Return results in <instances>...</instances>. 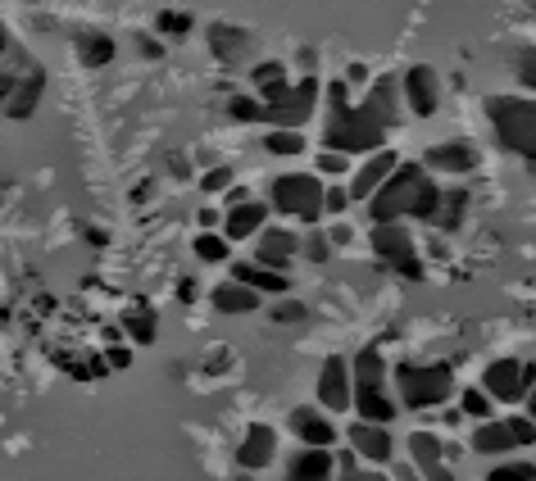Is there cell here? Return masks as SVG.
I'll list each match as a JSON object with an SVG mask.
<instances>
[{"instance_id":"5","label":"cell","mask_w":536,"mask_h":481,"mask_svg":"<svg viewBox=\"0 0 536 481\" xmlns=\"http://www.w3.org/2000/svg\"><path fill=\"white\" fill-rule=\"evenodd\" d=\"M268 209L296 218V223H318L323 218V182L314 173H282L268 187Z\"/></svg>"},{"instance_id":"3","label":"cell","mask_w":536,"mask_h":481,"mask_svg":"<svg viewBox=\"0 0 536 481\" xmlns=\"http://www.w3.org/2000/svg\"><path fill=\"white\" fill-rule=\"evenodd\" d=\"M400 409H437L455 395V373L450 364H396L391 368Z\"/></svg>"},{"instance_id":"31","label":"cell","mask_w":536,"mask_h":481,"mask_svg":"<svg viewBox=\"0 0 536 481\" xmlns=\"http://www.w3.org/2000/svg\"><path fill=\"white\" fill-rule=\"evenodd\" d=\"M264 150L268 155H282V159H291V155H305V132H287V128H273L264 137Z\"/></svg>"},{"instance_id":"12","label":"cell","mask_w":536,"mask_h":481,"mask_svg":"<svg viewBox=\"0 0 536 481\" xmlns=\"http://www.w3.org/2000/svg\"><path fill=\"white\" fill-rule=\"evenodd\" d=\"M400 96H405V105L414 109L418 118H432L441 109V78H437V69H427V64L405 69V78H400Z\"/></svg>"},{"instance_id":"8","label":"cell","mask_w":536,"mask_h":481,"mask_svg":"<svg viewBox=\"0 0 536 481\" xmlns=\"http://www.w3.org/2000/svg\"><path fill=\"white\" fill-rule=\"evenodd\" d=\"M368 246H373V255H378L387 268H396V273H405V277H423L414 236H409L405 223H378L373 232H368Z\"/></svg>"},{"instance_id":"7","label":"cell","mask_w":536,"mask_h":481,"mask_svg":"<svg viewBox=\"0 0 536 481\" xmlns=\"http://www.w3.org/2000/svg\"><path fill=\"white\" fill-rule=\"evenodd\" d=\"M318 100H323V87H318V78H296L291 82V91L278 100V105H264V123H273V128H287V132H300L314 118Z\"/></svg>"},{"instance_id":"37","label":"cell","mask_w":536,"mask_h":481,"mask_svg":"<svg viewBox=\"0 0 536 481\" xmlns=\"http://www.w3.org/2000/svg\"><path fill=\"white\" fill-rule=\"evenodd\" d=\"M346 209H350L346 187H323V214H328V218H341Z\"/></svg>"},{"instance_id":"30","label":"cell","mask_w":536,"mask_h":481,"mask_svg":"<svg viewBox=\"0 0 536 481\" xmlns=\"http://www.w3.org/2000/svg\"><path fill=\"white\" fill-rule=\"evenodd\" d=\"M191 250H196V259H205V264H232V241H223L219 232H200Z\"/></svg>"},{"instance_id":"45","label":"cell","mask_w":536,"mask_h":481,"mask_svg":"<svg viewBox=\"0 0 536 481\" xmlns=\"http://www.w3.org/2000/svg\"><path fill=\"white\" fill-rule=\"evenodd\" d=\"M110 364H114V368H128V364H132V350H123V345H114V350H110Z\"/></svg>"},{"instance_id":"24","label":"cell","mask_w":536,"mask_h":481,"mask_svg":"<svg viewBox=\"0 0 536 481\" xmlns=\"http://www.w3.org/2000/svg\"><path fill=\"white\" fill-rule=\"evenodd\" d=\"M232 282L250 286V291L259 295H287L291 291V277L287 273H273V268H259V264H232Z\"/></svg>"},{"instance_id":"47","label":"cell","mask_w":536,"mask_h":481,"mask_svg":"<svg viewBox=\"0 0 536 481\" xmlns=\"http://www.w3.org/2000/svg\"><path fill=\"white\" fill-rule=\"evenodd\" d=\"M523 404H527V418H532V423H536V386H532V391H527V400H523Z\"/></svg>"},{"instance_id":"13","label":"cell","mask_w":536,"mask_h":481,"mask_svg":"<svg viewBox=\"0 0 536 481\" xmlns=\"http://www.w3.org/2000/svg\"><path fill=\"white\" fill-rule=\"evenodd\" d=\"M296 255H300L296 232H287V227H264V232L255 236V259H250V264L273 268V273H287V268L296 264Z\"/></svg>"},{"instance_id":"15","label":"cell","mask_w":536,"mask_h":481,"mask_svg":"<svg viewBox=\"0 0 536 481\" xmlns=\"http://www.w3.org/2000/svg\"><path fill=\"white\" fill-rule=\"evenodd\" d=\"M396 164H400V159H396V150H387V146H382V150H373V155H368L364 164H359V173L350 177L346 196H350V200H364V205H368V196H373V191H378L382 182H387V177L396 173Z\"/></svg>"},{"instance_id":"28","label":"cell","mask_w":536,"mask_h":481,"mask_svg":"<svg viewBox=\"0 0 536 481\" xmlns=\"http://www.w3.org/2000/svg\"><path fill=\"white\" fill-rule=\"evenodd\" d=\"M73 55H78V64H87V69H105L114 59V37H105V32H78V37H73Z\"/></svg>"},{"instance_id":"19","label":"cell","mask_w":536,"mask_h":481,"mask_svg":"<svg viewBox=\"0 0 536 481\" xmlns=\"http://www.w3.org/2000/svg\"><path fill=\"white\" fill-rule=\"evenodd\" d=\"M273 454H278V432L268 423H255L246 432V441L237 445V468L241 472H264L268 463H273Z\"/></svg>"},{"instance_id":"6","label":"cell","mask_w":536,"mask_h":481,"mask_svg":"<svg viewBox=\"0 0 536 481\" xmlns=\"http://www.w3.org/2000/svg\"><path fill=\"white\" fill-rule=\"evenodd\" d=\"M468 445H473L477 454H514V450H523V445H536V423L527 413L487 418V423H477V432Z\"/></svg>"},{"instance_id":"41","label":"cell","mask_w":536,"mask_h":481,"mask_svg":"<svg viewBox=\"0 0 536 481\" xmlns=\"http://www.w3.org/2000/svg\"><path fill=\"white\" fill-rule=\"evenodd\" d=\"M273 318H278V323H300V318H305V305H300V300H282V305L273 309Z\"/></svg>"},{"instance_id":"27","label":"cell","mask_w":536,"mask_h":481,"mask_svg":"<svg viewBox=\"0 0 536 481\" xmlns=\"http://www.w3.org/2000/svg\"><path fill=\"white\" fill-rule=\"evenodd\" d=\"M209 300H214L219 314H255L259 309V291H250V286H241V282H219L209 291Z\"/></svg>"},{"instance_id":"21","label":"cell","mask_w":536,"mask_h":481,"mask_svg":"<svg viewBox=\"0 0 536 481\" xmlns=\"http://www.w3.org/2000/svg\"><path fill=\"white\" fill-rule=\"evenodd\" d=\"M41 96H46V73H28V78H14V91L10 100H5V118H14V123H28L32 114H37Z\"/></svg>"},{"instance_id":"46","label":"cell","mask_w":536,"mask_h":481,"mask_svg":"<svg viewBox=\"0 0 536 481\" xmlns=\"http://www.w3.org/2000/svg\"><path fill=\"white\" fill-rule=\"evenodd\" d=\"M396 477L400 481H418V468H409V463H396Z\"/></svg>"},{"instance_id":"17","label":"cell","mask_w":536,"mask_h":481,"mask_svg":"<svg viewBox=\"0 0 536 481\" xmlns=\"http://www.w3.org/2000/svg\"><path fill=\"white\" fill-rule=\"evenodd\" d=\"M268 227V205L264 200H241V205H228L223 214V241H255Z\"/></svg>"},{"instance_id":"36","label":"cell","mask_w":536,"mask_h":481,"mask_svg":"<svg viewBox=\"0 0 536 481\" xmlns=\"http://www.w3.org/2000/svg\"><path fill=\"white\" fill-rule=\"evenodd\" d=\"M487 481H536V468L532 463H500V468H491L487 472Z\"/></svg>"},{"instance_id":"2","label":"cell","mask_w":536,"mask_h":481,"mask_svg":"<svg viewBox=\"0 0 536 481\" xmlns=\"http://www.w3.org/2000/svg\"><path fill=\"white\" fill-rule=\"evenodd\" d=\"M328 123H323V150H337V155H373V150L387 146V128L368 114L364 105H350L346 82L332 78L328 91Z\"/></svg>"},{"instance_id":"38","label":"cell","mask_w":536,"mask_h":481,"mask_svg":"<svg viewBox=\"0 0 536 481\" xmlns=\"http://www.w3.org/2000/svg\"><path fill=\"white\" fill-rule=\"evenodd\" d=\"M518 82H523L527 91H536V46H527L523 55H518Z\"/></svg>"},{"instance_id":"4","label":"cell","mask_w":536,"mask_h":481,"mask_svg":"<svg viewBox=\"0 0 536 481\" xmlns=\"http://www.w3.org/2000/svg\"><path fill=\"white\" fill-rule=\"evenodd\" d=\"M487 118L496 128L500 146L536 164V100L532 96H491Z\"/></svg>"},{"instance_id":"23","label":"cell","mask_w":536,"mask_h":481,"mask_svg":"<svg viewBox=\"0 0 536 481\" xmlns=\"http://www.w3.org/2000/svg\"><path fill=\"white\" fill-rule=\"evenodd\" d=\"M337 477V454L332 450H300L296 459L287 463V481H332Z\"/></svg>"},{"instance_id":"44","label":"cell","mask_w":536,"mask_h":481,"mask_svg":"<svg viewBox=\"0 0 536 481\" xmlns=\"http://www.w3.org/2000/svg\"><path fill=\"white\" fill-rule=\"evenodd\" d=\"M10 91H14V78L0 69V114H5V100H10Z\"/></svg>"},{"instance_id":"11","label":"cell","mask_w":536,"mask_h":481,"mask_svg":"<svg viewBox=\"0 0 536 481\" xmlns=\"http://www.w3.org/2000/svg\"><path fill=\"white\" fill-rule=\"evenodd\" d=\"M287 427L296 432L300 445H309V450H332V445H337V423H332V413H323L318 404H296Z\"/></svg>"},{"instance_id":"43","label":"cell","mask_w":536,"mask_h":481,"mask_svg":"<svg viewBox=\"0 0 536 481\" xmlns=\"http://www.w3.org/2000/svg\"><path fill=\"white\" fill-rule=\"evenodd\" d=\"M305 255H309V259H328V236H309Z\"/></svg>"},{"instance_id":"9","label":"cell","mask_w":536,"mask_h":481,"mask_svg":"<svg viewBox=\"0 0 536 481\" xmlns=\"http://www.w3.org/2000/svg\"><path fill=\"white\" fill-rule=\"evenodd\" d=\"M532 386H536V368L518 364V359H491L487 373H482V391L500 404H523Z\"/></svg>"},{"instance_id":"33","label":"cell","mask_w":536,"mask_h":481,"mask_svg":"<svg viewBox=\"0 0 536 481\" xmlns=\"http://www.w3.org/2000/svg\"><path fill=\"white\" fill-rule=\"evenodd\" d=\"M459 413H468V418H477V423H487L491 413V395L477 391V386H468V391H459Z\"/></svg>"},{"instance_id":"25","label":"cell","mask_w":536,"mask_h":481,"mask_svg":"<svg viewBox=\"0 0 536 481\" xmlns=\"http://www.w3.org/2000/svg\"><path fill=\"white\" fill-rule=\"evenodd\" d=\"M350 409L359 413V423H378V427H387L391 418L400 413V404H396V395H387V391H355Z\"/></svg>"},{"instance_id":"35","label":"cell","mask_w":536,"mask_h":481,"mask_svg":"<svg viewBox=\"0 0 536 481\" xmlns=\"http://www.w3.org/2000/svg\"><path fill=\"white\" fill-rule=\"evenodd\" d=\"M228 114L237 118V123H259V118H264V105H259L255 96H232L228 100Z\"/></svg>"},{"instance_id":"42","label":"cell","mask_w":536,"mask_h":481,"mask_svg":"<svg viewBox=\"0 0 536 481\" xmlns=\"http://www.w3.org/2000/svg\"><path fill=\"white\" fill-rule=\"evenodd\" d=\"M159 28L164 32H191V14H159Z\"/></svg>"},{"instance_id":"1","label":"cell","mask_w":536,"mask_h":481,"mask_svg":"<svg viewBox=\"0 0 536 481\" xmlns=\"http://www.w3.org/2000/svg\"><path fill=\"white\" fill-rule=\"evenodd\" d=\"M441 205V182L423 164H396V173L368 196V218L378 223H405V218H427Z\"/></svg>"},{"instance_id":"22","label":"cell","mask_w":536,"mask_h":481,"mask_svg":"<svg viewBox=\"0 0 536 481\" xmlns=\"http://www.w3.org/2000/svg\"><path fill=\"white\" fill-rule=\"evenodd\" d=\"M364 109L373 118H378L382 128H396L400 123V82L396 78H378L373 87H368V96H364Z\"/></svg>"},{"instance_id":"18","label":"cell","mask_w":536,"mask_h":481,"mask_svg":"<svg viewBox=\"0 0 536 481\" xmlns=\"http://www.w3.org/2000/svg\"><path fill=\"white\" fill-rule=\"evenodd\" d=\"M418 164H423L427 173H455V177H464V173H473V168H477V150L468 146V141H441V146H427Z\"/></svg>"},{"instance_id":"39","label":"cell","mask_w":536,"mask_h":481,"mask_svg":"<svg viewBox=\"0 0 536 481\" xmlns=\"http://www.w3.org/2000/svg\"><path fill=\"white\" fill-rule=\"evenodd\" d=\"M200 187L205 191H228L232 187V168H209V173L200 177Z\"/></svg>"},{"instance_id":"26","label":"cell","mask_w":536,"mask_h":481,"mask_svg":"<svg viewBox=\"0 0 536 481\" xmlns=\"http://www.w3.org/2000/svg\"><path fill=\"white\" fill-rule=\"evenodd\" d=\"M255 87H259V105H278V100L291 91L287 64H278V59H264V64H255Z\"/></svg>"},{"instance_id":"40","label":"cell","mask_w":536,"mask_h":481,"mask_svg":"<svg viewBox=\"0 0 536 481\" xmlns=\"http://www.w3.org/2000/svg\"><path fill=\"white\" fill-rule=\"evenodd\" d=\"M314 164H318V173H332V177L346 173V155H337V150H323V155H318Z\"/></svg>"},{"instance_id":"34","label":"cell","mask_w":536,"mask_h":481,"mask_svg":"<svg viewBox=\"0 0 536 481\" xmlns=\"http://www.w3.org/2000/svg\"><path fill=\"white\" fill-rule=\"evenodd\" d=\"M237 41H250L246 32H237V28H223V23H214V28H209V46H214V55H237Z\"/></svg>"},{"instance_id":"48","label":"cell","mask_w":536,"mask_h":481,"mask_svg":"<svg viewBox=\"0 0 536 481\" xmlns=\"http://www.w3.org/2000/svg\"><path fill=\"white\" fill-rule=\"evenodd\" d=\"M250 477H255V472H241V477H237V481H250Z\"/></svg>"},{"instance_id":"16","label":"cell","mask_w":536,"mask_h":481,"mask_svg":"<svg viewBox=\"0 0 536 481\" xmlns=\"http://www.w3.org/2000/svg\"><path fill=\"white\" fill-rule=\"evenodd\" d=\"M405 450L418 468V481H455V472H450L446 459H441V441L432 432H409Z\"/></svg>"},{"instance_id":"32","label":"cell","mask_w":536,"mask_h":481,"mask_svg":"<svg viewBox=\"0 0 536 481\" xmlns=\"http://www.w3.org/2000/svg\"><path fill=\"white\" fill-rule=\"evenodd\" d=\"M464 205H468L464 191H441V205H437V214H432V223L446 227V232H455V227H459V214H464Z\"/></svg>"},{"instance_id":"14","label":"cell","mask_w":536,"mask_h":481,"mask_svg":"<svg viewBox=\"0 0 536 481\" xmlns=\"http://www.w3.org/2000/svg\"><path fill=\"white\" fill-rule=\"evenodd\" d=\"M346 441H350V450H355V459L373 463V468H382V463L396 459V441H391V432L378 427V423H350Z\"/></svg>"},{"instance_id":"20","label":"cell","mask_w":536,"mask_h":481,"mask_svg":"<svg viewBox=\"0 0 536 481\" xmlns=\"http://www.w3.org/2000/svg\"><path fill=\"white\" fill-rule=\"evenodd\" d=\"M387 359H382V345H364V350L350 359V382L355 391H387Z\"/></svg>"},{"instance_id":"29","label":"cell","mask_w":536,"mask_h":481,"mask_svg":"<svg viewBox=\"0 0 536 481\" xmlns=\"http://www.w3.org/2000/svg\"><path fill=\"white\" fill-rule=\"evenodd\" d=\"M119 332L128 336V341H137V345H150V341H155V332H159V318H155V309H146V305H132L128 314H123Z\"/></svg>"},{"instance_id":"10","label":"cell","mask_w":536,"mask_h":481,"mask_svg":"<svg viewBox=\"0 0 536 481\" xmlns=\"http://www.w3.org/2000/svg\"><path fill=\"white\" fill-rule=\"evenodd\" d=\"M350 400H355V382H350V359H341V354H332V359H323V368H318V409L323 413H346Z\"/></svg>"}]
</instances>
